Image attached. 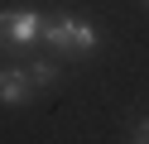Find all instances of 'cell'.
<instances>
[{
    "label": "cell",
    "instance_id": "obj_1",
    "mask_svg": "<svg viewBox=\"0 0 149 144\" xmlns=\"http://www.w3.org/2000/svg\"><path fill=\"white\" fill-rule=\"evenodd\" d=\"M39 38H48V48H63V53H96V29L87 24V19H77V15H53V19H43V34Z\"/></svg>",
    "mask_w": 149,
    "mask_h": 144
},
{
    "label": "cell",
    "instance_id": "obj_2",
    "mask_svg": "<svg viewBox=\"0 0 149 144\" xmlns=\"http://www.w3.org/2000/svg\"><path fill=\"white\" fill-rule=\"evenodd\" d=\"M39 34H43V15H39V10H10V34H5L10 43L29 48Z\"/></svg>",
    "mask_w": 149,
    "mask_h": 144
},
{
    "label": "cell",
    "instance_id": "obj_3",
    "mask_svg": "<svg viewBox=\"0 0 149 144\" xmlns=\"http://www.w3.org/2000/svg\"><path fill=\"white\" fill-rule=\"evenodd\" d=\"M29 91H34L29 72H19V67H5V72H0V106H19V101H29Z\"/></svg>",
    "mask_w": 149,
    "mask_h": 144
},
{
    "label": "cell",
    "instance_id": "obj_4",
    "mask_svg": "<svg viewBox=\"0 0 149 144\" xmlns=\"http://www.w3.org/2000/svg\"><path fill=\"white\" fill-rule=\"evenodd\" d=\"M29 82L34 86H53V82H58V67H53V63H34L29 67Z\"/></svg>",
    "mask_w": 149,
    "mask_h": 144
},
{
    "label": "cell",
    "instance_id": "obj_5",
    "mask_svg": "<svg viewBox=\"0 0 149 144\" xmlns=\"http://www.w3.org/2000/svg\"><path fill=\"white\" fill-rule=\"evenodd\" d=\"M135 144H149V120H139V125H135Z\"/></svg>",
    "mask_w": 149,
    "mask_h": 144
},
{
    "label": "cell",
    "instance_id": "obj_6",
    "mask_svg": "<svg viewBox=\"0 0 149 144\" xmlns=\"http://www.w3.org/2000/svg\"><path fill=\"white\" fill-rule=\"evenodd\" d=\"M5 34H10V15H0V38H5Z\"/></svg>",
    "mask_w": 149,
    "mask_h": 144
}]
</instances>
